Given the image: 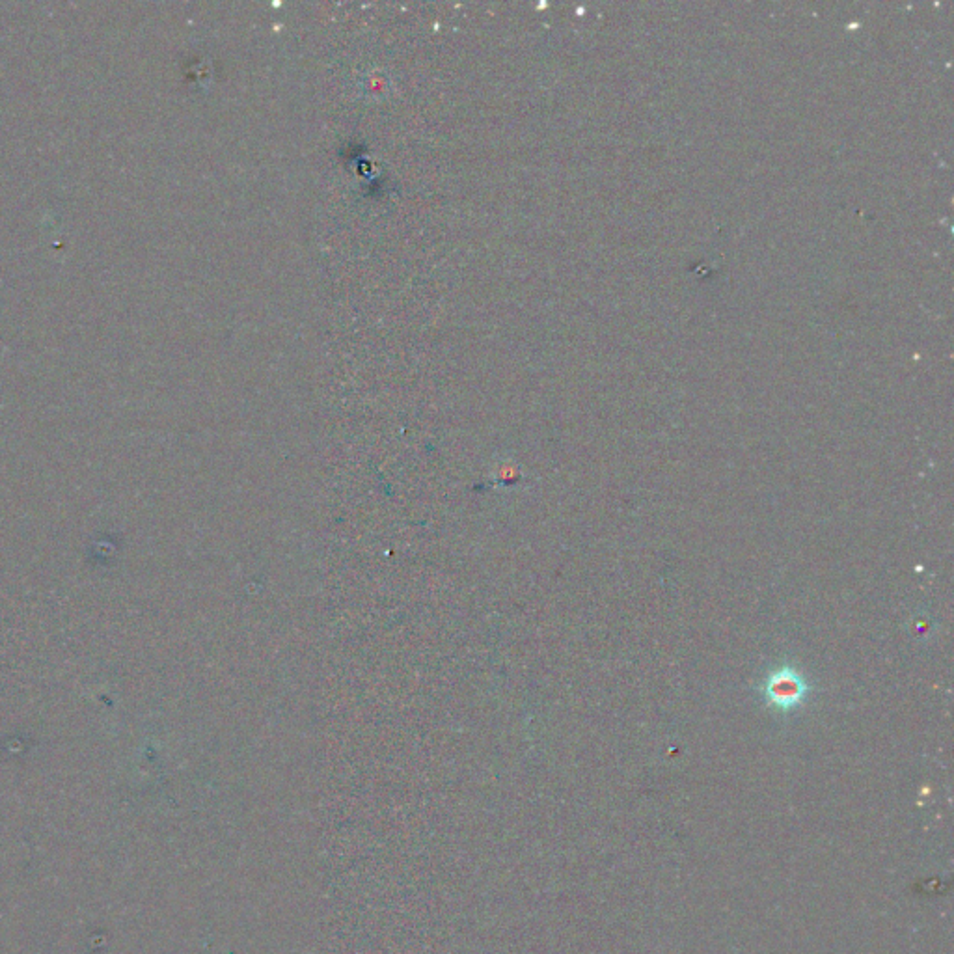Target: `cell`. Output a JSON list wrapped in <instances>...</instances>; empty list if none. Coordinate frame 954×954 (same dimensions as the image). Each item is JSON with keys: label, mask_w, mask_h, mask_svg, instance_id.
<instances>
[{"label": "cell", "mask_w": 954, "mask_h": 954, "mask_svg": "<svg viewBox=\"0 0 954 954\" xmlns=\"http://www.w3.org/2000/svg\"><path fill=\"white\" fill-rule=\"evenodd\" d=\"M772 692H774V696L783 697V699H792V697L800 696V694H798V692H800L798 686L792 684L789 679L783 681V684H777Z\"/></svg>", "instance_id": "cell-1"}]
</instances>
